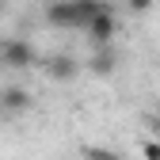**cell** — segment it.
Instances as JSON below:
<instances>
[{"label":"cell","instance_id":"obj_1","mask_svg":"<svg viewBox=\"0 0 160 160\" xmlns=\"http://www.w3.org/2000/svg\"><path fill=\"white\" fill-rule=\"evenodd\" d=\"M99 8H103L99 0H53L46 4V23L57 31H84Z\"/></svg>","mask_w":160,"mask_h":160},{"label":"cell","instance_id":"obj_2","mask_svg":"<svg viewBox=\"0 0 160 160\" xmlns=\"http://www.w3.org/2000/svg\"><path fill=\"white\" fill-rule=\"evenodd\" d=\"M0 65L4 69H31L34 65V46L27 42V38H4L0 42Z\"/></svg>","mask_w":160,"mask_h":160},{"label":"cell","instance_id":"obj_3","mask_svg":"<svg viewBox=\"0 0 160 160\" xmlns=\"http://www.w3.org/2000/svg\"><path fill=\"white\" fill-rule=\"evenodd\" d=\"M84 34L92 38V46H111V42H114V34H118V19L111 15V8H107V4L99 8L92 19H88Z\"/></svg>","mask_w":160,"mask_h":160},{"label":"cell","instance_id":"obj_4","mask_svg":"<svg viewBox=\"0 0 160 160\" xmlns=\"http://www.w3.org/2000/svg\"><path fill=\"white\" fill-rule=\"evenodd\" d=\"M76 72H80V61H76L72 53H50V57H46V76L57 80V84L76 80Z\"/></svg>","mask_w":160,"mask_h":160},{"label":"cell","instance_id":"obj_5","mask_svg":"<svg viewBox=\"0 0 160 160\" xmlns=\"http://www.w3.org/2000/svg\"><path fill=\"white\" fill-rule=\"evenodd\" d=\"M0 111H4V114H23V111H31V92L19 88V84H8L4 92H0Z\"/></svg>","mask_w":160,"mask_h":160},{"label":"cell","instance_id":"obj_6","mask_svg":"<svg viewBox=\"0 0 160 160\" xmlns=\"http://www.w3.org/2000/svg\"><path fill=\"white\" fill-rule=\"evenodd\" d=\"M88 69H92L95 76H111V72L118 69V57H114V50H111V46H95V53H92Z\"/></svg>","mask_w":160,"mask_h":160},{"label":"cell","instance_id":"obj_7","mask_svg":"<svg viewBox=\"0 0 160 160\" xmlns=\"http://www.w3.org/2000/svg\"><path fill=\"white\" fill-rule=\"evenodd\" d=\"M141 156L145 160H160V141H145L141 145Z\"/></svg>","mask_w":160,"mask_h":160},{"label":"cell","instance_id":"obj_8","mask_svg":"<svg viewBox=\"0 0 160 160\" xmlns=\"http://www.w3.org/2000/svg\"><path fill=\"white\" fill-rule=\"evenodd\" d=\"M126 4H130V12H141V15H145V12L156 4V0H126Z\"/></svg>","mask_w":160,"mask_h":160},{"label":"cell","instance_id":"obj_9","mask_svg":"<svg viewBox=\"0 0 160 160\" xmlns=\"http://www.w3.org/2000/svg\"><path fill=\"white\" fill-rule=\"evenodd\" d=\"M4 12H8V0H0V19H4Z\"/></svg>","mask_w":160,"mask_h":160}]
</instances>
